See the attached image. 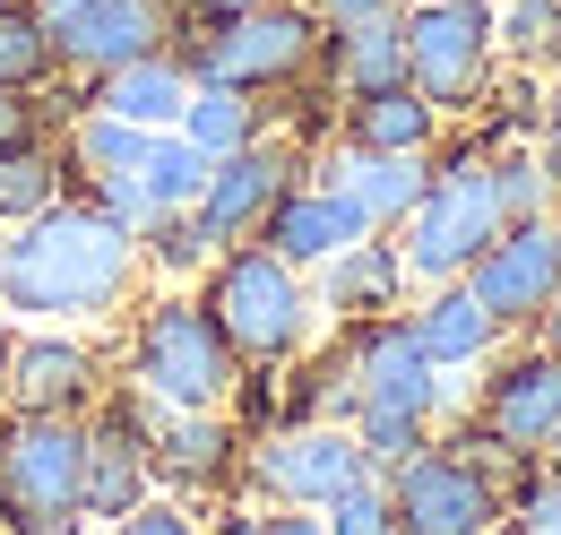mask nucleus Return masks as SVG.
<instances>
[{
    "label": "nucleus",
    "instance_id": "f3484780",
    "mask_svg": "<svg viewBox=\"0 0 561 535\" xmlns=\"http://www.w3.org/2000/svg\"><path fill=\"white\" fill-rule=\"evenodd\" d=\"M553 423H561V345L501 363V380L484 389V432L510 449H545Z\"/></svg>",
    "mask_w": 561,
    "mask_h": 535
},
{
    "label": "nucleus",
    "instance_id": "4c0bfd02",
    "mask_svg": "<svg viewBox=\"0 0 561 535\" xmlns=\"http://www.w3.org/2000/svg\"><path fill=\"white\" fill-rule=\"evenodd\" d=\"M268 535H329V519H311V510H268Z\"/></svg>",
    "mask_w": 561,
    "mask_h": 535
},
{
    "label": "nucleus",
    "instance_id": "cd10ccee",
    "mask_svg": "<svg viewBox=\"0 0 561 535\" xmlns=\"http://www.w3.org/2000/svg\"><path fill=\"white\" fill-rule=\"evenodd\" d=\"M139 191L156 207H199V191H208V156H199L182 130H156V138H147V164H139Z\"/></svg>",
    "mask_w": 561,
    "mask_h": 535
},
{
    "label": "nucleus",
    "instance_id": "bb28decb",
    "mask_svg": "<svg viewBox=\"0 0 561 535\" xmlns=\"http://www.w3.org/2000/svg\"><path fill=\"white\" fill-rule=\"evenodd\" d=\"M492 191H501V216L518 225V216H553L561 200V173L545 147H492Z\"/></svg>",
    "mask_w": 561,
    "mask_h": 535
},
{
    "label": "nucleus",
    "instance_id": "393cba45",
    "mask_svg": "<svg viewBox=\"0 0 561 535\" xmlns=\"http://www.w3.org/2000/svg\"><path fill=\"white\" fill-rule=\"evenodd\" d=\"M0 87L61 95V44H53L35 0H0Z\"/></svg>",
    "mask_w": 561,
    "mask_h": 535
},
{
    "label": "nucleus",
    "instance_id": "c756f323",
    "mask_svg": "<svg viewBox=\"0 0 561 535\" xmlns=\"http://www.w3.org/2000/svg\"><path fill=\"white\" fill-rule=\"evenodd\" d=\"M354 441H363L371 475H398L415 449H432V414H389V406H363V414H354Z\"/></svg>",
    "mask_w": 561,
    "mask_h": 535
},
{
    "label": "nucleus",
    "instance_id": "37998d69",
    "mask_svg": "<svg viewBox=\"0 0 561 535\" xmlns=\"http://www.w3.org/2000/svg\"><path fill=\"white\" fill-rule=\"evenodd\" d=\"M0 363H9V311H0Z\"/></svg>",
    "mask_w": 561,
    "mask_h": 535
},
{
    "label": "nucleus",
    "instance_id": "9b49d317",
    "mask_svg": "<svg viewBox=\"0 0 561 535\" xmlns=\"http://www.w3.org/2000/svg\"><path fill=\"white\" fill-rule=\"evenodd\" d=\"M467 285H476V303H484L501 329L545 320V303H553V285H561V216H518V225H501L484 251H476Z\"/></svg>",
    "mask_w": 561,
    "mask_h": 535
},
{
    "label": "nucleus",
    "instance_id": "2f4dec72",
    "mask_svg": "<svg viewBox=\"0 0 561 535\" xmlns=\"http://www.w3.org/2000/svg\"><path fill=\"white\" fill-rule=\"evenodd\" d=\"M139 260H156L164 276H191V268H208L216 251H208V234H199V216H191V207H173V216H156V225H147Z\"/></svg>",
    "mask_w": 561,
    "mask_h": 535
},
{
    "label": "nucleus",
    "instance_id": "f257e3e1",
    "mask_svg": "<svg viewBox=\"0 0 561 535\" xmlns=\"http://www.w3.org/2000/svg\"><path fill=\"white\" fill-rule=\"evenodd\" d=\"M139 285V242L70 191L26 225H0V311L9 320H95L122 311Z\"/></svg>",
    "mask_w": 561,
    "mask_h": 535
},
{
    "label": "nucleus",
    "instance_id": "f8f14e48",
    "mask_svg": "<svg viewBox=\"0 0 561 535\" xmlns=\"http://www.w3.org/2000/svg\"><path fill=\"white\" fill-rule=\"evenodd\" d=\"M0 389H9V406H26V414H87V406L104 398V363H95V345L53 337L35 320V337H9Z\"/></svg>",
    "mask_w": 561,
    "mask_h": 535
},
{
    "label": "nucleus",
    "instance_id": "20e7f679",
    "mask_svg": "<svg viewBox=\"0 0 561 535\" xmlns=\"http://www.w3.org/2000/svg\"><path fill=\"white\" fill-rule=\"evenodd\" d=\"M173 53L191 61V78L208 87H242V95H285L302 87L320 53H329V26L311 18V0H260L242 18H225L208 35H173Z\"/></svg>",
    "mask_w": 561,
    "mask_h": 535
},
{
    "label": "nucleus",
    "instance_id": "c85d7f7f",
    "mask_svg": "<svg viewBox=\"0 0 561 535\" xmlns=\"http://www.w3.org/2000/svg\"><path fill=\"white\" fill-rule=\"evenodd\" d=\"M492 44L510 61H561V0H492Z\"/></svg>",
    "mask_w": 561,
    "mask_h": 535
},
{
    "label": "nucleus",
    "instance_id": "c9c22d12",
    "mask_svg": "<svg viewBox=\"0 0 561 535\" xmlns=\"http://www.w3.org/2000/svg\"><path fill=\"white\" fill-rule=\"evenodd\" d=\"M242 9H260V0H173V35H208V26H225V18H242Z\"/></svg>",
    "mask_w": 561,
    "mask_h": 535
},
{
    "label": "nucleus",
    "instance_id": "aec40b11",
    "mask_svg": "<svg viewBox=\"0 0 561 535\" xmlns=\"http://www.w3.org/2000/svg\"><path fill=\"white\" fill-rule=\"evenodd\" d=\"M398 294H407V251L380 242V234H363V242L320 260V311H337L354 329L380 320V311H398Z\"/></svg>",
    "mask_w": 561,
    "mask_h": 535
},
{
    "label": "nucleus",
    "instance_id": "79ce46f5",
    "mask_svg": "<svg viewBox=\"0 0 561 535\" xmlns=\"http://www.w3.org/2000/svg\"><path fill=\"white\" fill-rule=\"evenodd\" d=\"M545 475H561V423H553V441H545Z\"/></svg>",
    "mask_w": 561,
    "mask_h": 535
},
{
    "label": "nucleus",
    "instance_id": "39448f33",
    "mask_svg": "<svg viewBox=\"0 0 561 535\" xmlns=\"http://www.w3.org/2000/svg\"><path fill=\"white\" fill-rule=\"evenodd\" d=\"M501 225H510V216H501V191H492V138L432 156V182H423L415 216H407V242H398V251H407V276H423V285L467 276L476 251H484Z\"/></svg>",
    "mask_w": 561,
    "mask_h": 535
},
{
    "label": "nucleus",
    "instance_id": "f704fd0d",
    "mask_svg": "<svg viewBox=\"0 0 561 535\" xmlns=\"http://www.w3.org/2000/svg\"><path fill=\"white\" fill-rule=\"evenodd\" d=\"M518 535H561V475H545V483L518 501Z\"/></svg>",
    "mask_w": 561,
    "mask_h": 535
},
{
    "label": "nucleus",
    "instance_id": "0eeeda50",
    "mask_svg": "<svg viewBox=\"0 0 561 535\" xmlns=\"http://www.w3.org/2000/svg\"><path fill=\"white\" fill-rule=\"evenodd\" d=\"M492 0H407V78L440 113H467L492 87Z\"/></svg>",
    "mask_w": 561,
    "mask_h": 535
},
{
    "label": "nucleus",
    "instance_id": "7c9ffc66",
    "mask_svg": "<svg viewBox=\"0 0 561 535\" xmlns=\"http://www.w3.org/2000/svg\"><path fill=\"white\" fill-rule=\"evenodd\" d=\"M329 535H407V527H398V492H389V475H354L346 492L329 501Z\"/></svg>",
    "mask_w": 561,
    "mask_h": 535
},
{
    "label": "nucleus",
    "instance_id": "2eb2a0df",
    "mask_svg": "<svg viewBox=\"0 0 561 535\" xmlns=\"http://www.w3.org/2000/svg\"><path fill=\"white\" fill-rule=\"evenodd\" d=\"M363 234H371V216H363L337 182L302 173V182L268 207V225H260L251 242H268V251H277V260H294V268H320L329 251H346V242H363Z\"/></svg>",
    "mask_w": 561,
    "mask_h": 535
},
{
    "label": "nucleus",
    "instance_id": "58836bf2",
    "mask_svg": "<svg viewBox=\"0 0 561 535\" xmlns=\"http://www.w3.org/2000/svg\"><path fill=\"white\" fill-rule=\"evenodd\" d=\"M545 156H553V173H561V87H553V104H545Z\"/></svg>",
    "mask_w": 561,
    "mask_h": 535
},
{
    "label": "nucleus",
    "instance_id": "ddd939ff",
    "mask_svg": "<svg viewBox=\"0 0 561 535\" xmlns=\"http://www.w3.org/2000/svg\"><path fill=\"white\" fill-rule=\"evenodd\" d=\"M173 26H182L173 0H87L70 26L53 35L61 44V87L95 78V69H122V61H139V53H164Z\"/></svg>",
    "mask_w": 561,
    "mask_h": 535
},
{
    "label": "nucleus",
    "instance_id": "412c9836",
    "mask_svg": "<svg viewBox=\"0 0 561 535\" xmlns=\"http://www.w3.org/2000/svg\"><path fill=\"white\" fill-rule=\"evenodd\" d=\"M320 69L337 78V95L398 87V78H407V0H398V9H371V18H354V26H329Z\"/></svg>",
    "mask_w": 561,
    "mask_h": 535
},
{
    "label": "nucleus",
    "instance_id": "a211bd4d",
    "mask_svg": "<svg viewBox=\"0 0 561 535\" xmlns=\"http://www.w3.org/2000/svg\"><path fill=\"white\" fill-rule=\"evenodd\" d=\"M242 458V432L216 406H156V475L173 492H208Z\"/></svg>",
    "mask_w": 561,
    "mask_h": 535
},
{
    "label": "nucleus",
    "instance_id": "1a4fd4ad",
    "mask_svg": "<svg viewBox=\"0 0 561 535\" xmlns=\"http://www.w3.org/2000/svg\"><path fill=\"white\" fill-rule=\"evenodd\" d=\"M302 182V147L277 130H260L251 147H233V156H216L208 164V191H199V234H208V251H233V242H251L260 225H268V207L285 200Z\"/></svg>",
    "mask_w": 561,
    "mask_h": 535
},
{
    "label": "nucleus",
    "instance_id": "ea45409f",
    "mask_svg": "<svg viewBox=\"0 0 561 535\" xmlns=\"http://www.w3.org/2000/svg\"><path fill=\"white\" fill-rule=\"evenodd\" d=\"M216 535H268V519H251V510H233V519H225Z\"/></svg>",
    "mask_w": 561,
    "mask_h": 535
},
{
    "label": "nucleus",
    "instance_id": "4468645a",
    "mask_svg": "<svg viewBox=\"0 0 561 535\" xmlns=\"http://www.w3.org/2000/svg\"><path fill=\"white\" fill-rule=\"evenodd\" d=\"M191 61L164 44V53H139V61L122 69H95V78H78L61 87L70 104H95V113H122V122H139V130H182V104H191Z\"/></svg>",
    "mask_w": 561,
    "mask_h": 535
},
{
    "label": "nucleus",
    "instance_id": "a19ab883",
    "mask_svg": "<svg viewBox=\"0 0 561 535\" xmlns=\"http://www.w3.org/2000/svg\"><path fill=\"white\" fill-rule=\"evenodd\" d=\"M536 329H545V345H561V285H553V303H545V320H536Z\"/></svg>",
    "mask_w": 561,
    "mask_h": 535
},
{
    "label": "nucleus",
    "instance_id": "72a5a7b5",
    "mask_svg": "<svg viewBox=\"0 0 561 535\" xmlns=\"http://www.w3.org/2000/svg\"><path fill=\"white\" fill-rule=\"evenodd\" d=\"M113 535H208V527H199V519H191L173 492H164V501L147 492L139 510H122V519H113Z\"/></svg>",
    "mask_w": 561,
    "mask_h": 535
},
{
    "label": "nucleus",
    "instance_id": "4be33fe9",
    "mask_svg": "<svg viewBox=\"0 0 561 535\" xmlns=\"http://www.w3.org/2000/svg\"><path fill=\"white\" fill-rule=\"evenodd\" d=\"M346 147H389V156H432L440 147V104L423 95L415 78L346 95Z\"/></svg>",
    "mask_w": 561,
    "mask_h": 535
},
{
    "label": "nucleus",
    "instance_id": "5701e85b",
    "mask_svg": "<svg viewBox=\"0 0 561 535\" xmlns=\"http://www.w3.org/2000/svg\"><path fill=\"white\" fill-rule=\"evenodd\" d=\"M407 329L423 337V354H432L440 372H458V363H484L492 345H501V320H492L484 303H476V285H467V276L432 285V303H423Z\"/></svg>",
    "mask_w": 561,
    "mask_h": 535
},
{
    "label": "nucleus",
    "instance_id": "e433bc0d",
    "mask_svg": "<svg viewBox=\"0 0 561 535\" xmlns=\"http://www.w3.org/2000/svg\"><path fill=\"white\" fill-rule=\"evenodd\" d=\"M371 9H398V0H311L320 26H354V18H371Z\"/></svg>",
    "mask_w": 561,
    "mask_h": 535
},
{
    "label": "nucleus",
    "instance_id": "423d86ee",
    "mask_svg": "<svg viewBox=\"0 0 561 535\" xmlns=\"http://www.w3.org/2000/svg\"><path fill=\"white\" fill-rule=\"evenodd\" d=\"M130 389L147 406H225L233 398V345L216 337L208 303L164 294L130 329Z\"/></svg>",
    "mask_w": 561,
    "mask_h": 535
},
{
    "label": "nucleus",
    "instance_id": "f03ea898",
    "mask_svg": "<svg viewBox=\"0 0 561 535\" xmlns=\"http://www.w3.org/2000/svg\"><path fill=\"white\" fill-rule=\"evenodd\" d=\"M199 303H208L216 337L233 345V363H251V372L285 363V354L311 337V285H302V268L277 260L268 242H233V251H216Z\"/></svg>",
    "mask_w": 561,
    "mask_h": 535
},
{
    "label": "nucleus",
    "instance_id": "473e14b6",
    "mask_svg": "<svg viewBox=\"0 0 561 535\" xmlns=\"http://www.w3.org/2000/svg\"><path fill=\"white\" fill-rule=\"evenodd\" d=\"M53 122H70V104H44V95H26V87H0V156L53 138Z\"/></svg>",
    "mask_w": 561,
    "mask_h": 535
},
{
    "label": "nucleus",
    "instance_id": "6e6552de",
    "mask_svg": "<svg viewBox=\"0 0 561 535\" xmlns=\"http://www.w3.org/2000/svg\"><path fill=\"white\" fill-rule=\"evenodd\" d=\"M354 475H371L354 423H320V414L285 423V432H268V441L251 449V483H260L277 510H329Z\"/></svg>",
    "mask_w": 561,
    "mask_h": 535
},
{
    "label": "nucleus",
    "instance_id": "b1692460",
    "mask_svg": "<svg viewBox=\"0 0 561 535\" xmlns=\"http://www.w3.org/2000/svg\"><path fill=\"white\" fill-rule=\"evenodd\" d=\"M268 130V95H242V87H191V104H182V138L199 147V156H233V147H251V138Z\"/></svg>",
    "mask_w": 561,
    "mask_h": 535
},
{
    "label": "nucleus",
    "instance_id": "9d476101",
    "mask_svg": "<svg viewBox=\"0 0 561 535\" xmlns=\"http://www.w3.org/2000/svg\"><path fill=\"white\" fill-rule=\"evenodd\" d=\"M407 535H492L501 527V475H484L467 449H415L389 475Z\"/></svg>",
    "mask_w": 561,
    "mask_h": 535
},
{
    "label": "nucleus",
    "instance_id": "7ed1b4c3",
    "mask_svg": "<svg viewBox=\"0 0 561 535\" xmlns=\"http://www.w3.org/2000/svg\"><path fill=\"white\" fill-rule=\"evenodd\" d=\"M0 519H9V535L87 527V423L78 414L9 406V423H0Z\"/></svg>",
    "mask_w": 561,
    "mask_h": 535
},
{
    "label": "nucleus",
    "instance_id": "6ab92c4d",
    "mask_svg": "<svg viewBox=\"0 0 561 535\" xmlns=\"http://www.w3.org/2000/svg\"><path fill=\"white\" fill-rule=\"evenodd\" d=\"M320 182H337L363 216H371V234H389V225H407L423 200V182H432V156H389V147H337L329 164H320Z\"/></svg>",
    "mask_w": 561,
    "mask_h": 535
},
{
    "label": "nucleus",
    "instance_id": "dca6fc26",
    "mask_svg": "<svg viewBox=\"0 0 561 535\" xmlns=\"http://www.w3.org/2000/svg\"><path fill=\"white\" fill-rule=\"evenodd\" d=\"M354 389H363V406H389V414H432L440 406V363L423 354V337L407 320H363V337H354Z\"/></svg>",
    "mask_w": 561,
    "mask_h": 535
},
{
    "label": "nucleus",
    "instance_id": "a878e982",
    "mask_svg": "<svg viewBox=\"0 0 561 535\" xmlns=\"http://www.w3.org/2000/svg\"><path fill=\"white\" fill-rule=\"evenodd\" d=\"M70 156H61V138H35V147H18V156H0V225H26V216H44L53 200H70Z\"/></svg>",
    "mask_w": 561,
    "mask_h": 535
}]
</instances>
